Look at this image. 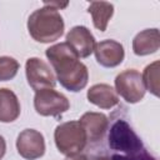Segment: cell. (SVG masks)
<instances>
[{"label": "cell", "mask_w": 160, "mask_h": 160, "mask_svg": "<svg viewBox=\"0 0 160 160\" xmlns=\"http://www.w3.org/2000/svg\"><path fill=\"white\" fill-rule=\"evenodd\" d=\"M94 54L96 61L104 68H115L120 65L125 58L124 46L112 39H106L95 44Z\"/></svg>", "instance_id": "10"}, {"label": "cell", "mask_w": 160, "mask_h": 160, "mask_svg": "<svg viewBox=\"0 0 160 160\" xmlns=\"http://www.w3.org/2000/svg\"><path fill=\"white\" fill-rule=\"evenodd\" d=\"M79 58H89L94 52L95 38L91 31L82 25H76L69 30L65 41Z\"/></svg>", "instance_id": "9"}, {"label": "cell", "mask_w": 160, "mask_h": 160, "mask_svg": "<svg viewBox=\"0 0 160 160\" xmlns=\"http://www.w3.org/2000/svg\"><path fill=\"white\" fill-rule=\"evenodd\" d=\"M160 48V36L159 30L154 29H145L135 35L132 39V51L138 56H145L154 54Z\"/></svg>", "instance_id": "13"}, {"label": "cell", "mask_w": 160, "mask_h": 160, "mask_svg": "<svg viewBox=\"0 0 160 160\" xmlns=\"http://www.w3.org/2000/svg\"><path fill=\"white\" fill-rule=\"evenodd\" d=\"M64 29L65 24L60 12L45 4L28 19L29 34L38 42L49 44L56 41L64 34Z\"/></svg>", "instance_id": "2"}, {"label": "cell", "mask_w": 160, "mask_h": 160, "mask_svg": "<svg viewBox=\"0 0 160 160\" xmlns=\"http://www.w3.org/2000/svg\"><path fill=\"white\" fill-rule=\"evenodd\" d=\"M65 160H89V158L84 154H76V155H71V156H66Z\"/></svg>", "instance_id": "20"}, {"label": "cell", "mask_w": 160, "mask_h": 160, "mask_svg": "<svg viewBox=\"0 0 160 160\" xmlns=\"http://www.w3.org/2000/svg\"><path fill=\"white\" fill-rule=\"evenodd\" d=\"M88 12L92 18L94 26L100 31H105L109 20L114 15V5L108 1H91Z\"/></svg>", "instance_id": "15"}, {"label": "cell", "mask_w": 160, "mask_h": 160, "mask_svg": "<svg viewBox=\"0 0 160 160\" xmlns=\"http://www.w3.org/2000/svg\"><path fill=\"white\" fill-rule=\"evenodd\" d=\"M54 140L59 152L65 156L80 154L88 144L85 130L79 120L59 124L54 131Z\"/></svg>", "instance_id": "4"}, {"label": "cell", "mask_w": 160, "mask_h": 160, "mask_svg": "<svg viewBox=\"0 0 160 160\" xmlns=\"http://www.w3.org/2000/svg\"><path fill=\"white\" fill-rule=\"evenodd\" d=\"M86 98L89 102L100 109H112L119 104V98L115 89L109 84H95L88 90Z\"/></svg>", "instance_id": "12"}, {"label": "cell", "mask_w": 160, "mask_h": 160, "mask_svg": "<svg viewBox=\"0 0 160 160\" xmlns=\"http://www.w3.org/2000/svg\"><path fill=\"white\" fill-rule=\"evenodd\" d=\"M26 80L30 88L35 91L42 89H54L56 85V78L42 59L40 58H29L25 64Z\"/></svg>", "instance_id": "7"}, {"label": "cell", "mask_w": 160, "mask_h": 160, "mask_svg": "<svg viewBox=\"0 0 160 160\" xmlns=\"http://www.w3.org/2000/svg\"><path fill=\"white\" fill-rule=\"evenodd\" d=\"M79 121L84 128L88 138V142L90 144L100 142L109 129V119L102 112H94V111L85 112L82 114Z\"/></svg>", "instance_id": "11"}, {"label": "cell", "mask_w": 160, "mask_h": 160, "mask_svg": "<svg viewBox=\"0 0 160 160\" xmlns=\"http://www.w3.org/2000/svg\"><path fill=\"white\" fill-rule=\"evenodd\" d=\"M45 55L62 88L78 92L88 85L89 71L86 65L80 61V58L65 41L48 48Z\"/></svg>", "instance_id": "1"}, {"label": "cell", "mask_w": 160, "mask_h": 160, "mask_svg": "<svg viewBox=\"0 0 160 160\" xmlns=\"http://www.w3.org/2000/svg\"><path fill=\"white\" fill-rule=\"evenodd\" d=\"M20 64L11 56H0V81H8L16 76Z\"/></svg>", "instance_id": "17"}, {"label": "cell", "mask_w": 160, "mask_h": 160, "mask_svg": "<svg viewBox=\"0 0 160 160\" xmlns=\"http://www.w3.org/2000/svg\"><path fill=\"white\" fill-rule=\"evenodd\" d=\"M34 108L41 116H59L69 110L70 102L64 94L54 89H42L35 92Z\"/></svg>", "instance_id": "6"}, {"label": "cell", "mask_w": 160, "mask_h": 160, "mask_svg": "<svg viewBox=\"0 0 160 160\" xmlns=\"http://www.w3.org/2000/svg\"><path fill=\"white\" fill-rule=\"evenodd\" d=\"M16 149L25 160H36L45 154V139L40 131L25 129L18 135Z\"/></svg>", "instance_id": "8"}, {"label": "cell", "mask_w": 160, "mask_h": 160, "mask_svg": "<svg viewBox=\"0 0 160 160\" xmlns=\"http://www.w3.org/2000/svg\"><path fill=\"white\" fill-rule=\"evenodd\" d=\"M20 102L16 94L8 89H0V122H12L20 115Z\"/></svg>", "instance_id": "14"}, {"label": "cell", "mask_w": 160, "mask_h": 160, "mask_svg": "<svg viewBox=\"0 0 160 160\" xmlns=\"http://www.w3.org/2000/svg\"><path fill=\"white\" fill-rule=\"evenodd\" d=\"M145 90H149L152 95L159 96V61H154L144 69L141 75Z\"/></svg>", "instance_id": "16"}, {"label": "cell", "mask_w": 160, "mask_h": 160, "mask_svg": "<svg viewBox=\"0 0 160 160\" xmlns=\"http://www.w3.org/2000/svg\"><path fill=\"white\" fill-rule=\"evenodd\" d=\"M108 130V145L112 150V155L135 158L148 151L140 136L126 120L116 119Z\"/></svg>", "instance_id": "3"}, {"label": "cell", "mask_w": 160, "mask_h": 160, "mask_svg": "<svg viewBox=\"0 0 160 160\" xmlns=\"http://www.w3.org/2000/svg\"><path fill=\"white\" fill-rule=\"evenodd\" d=\"M110 158H111V160H156V158L154 155H151L149 151H146L139 156H135V158H122L119 155H111Z\"/></svg>", "instance_id": "18"}, {"label": "cell", "mask_w": 160, "mask_h": 160, "mask_svg": "<svg viewBox=\"0 0 160 160\" xmlns=\"http://www.w3.org/2000/svg\"><path fill=\"white\" fill-rule=\"evenodd\" d=\"M95 160H111V158L104 155V156H98V158H95Z\"/></svg>", "instance_id": "21"}, {"label": "cell", "mask_w": 160, "mask_h": 160, "mask_svg": "<svg viewBox=\"0 0 160 160\" xmlns=\"http://www.w3.org/2000/svg\"><path fill=\"white\" fill-rule=\"evenodd\" d=\"M5 152H6V141H5V139L0 135V160L4 158Z\"/></svg>", "instance_id": "19"}, {"label": "cell", "mask_w": 160, "mask_h": 160, "mask_svg": "<svg viewBox=\"0 0 160 160\" xmlns=\"http://www.w3.org/2000/svg\"><path fill=\"white\" fill-rule=\"evenodd\" d=\"M115 91L129 104L139 102L146 92L141 74L135 69L121 71L115 78Z\"/></svg>", "instance_id": "5"}]
</instances>
